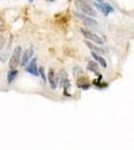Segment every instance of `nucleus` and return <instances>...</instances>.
Masks as SVG:
<instances>
[{
	"instance_id": "obj_8",
	"label": "nucleus",
	"mask_w": 134,
	"mask_h": 150,
	"mask_svg": "<svg viewBox=\"0 0 134 150\" xmlns=\"http://www.w3.org/2000/svg\"><path fill=\"white\" fill-rule=\"evenodd\" d=\"M26 71L32 75H35V76L39 75V73H38V67H37V58L36 57L32 58V60L29 62L28 66L26 67Z\"/></svg>"
},
{
	"instance_id": "obj_7",
	"label": "nucleus",
	"mask_w": 134,
	"mask_h": 150,
	"mask_svg": "<svg viewBox=\"0 0 134 150\" xmlns=\"http://www.w3.org/2000/svg\"><path fill=\"white\" fill-rule=\"evenodd\" d=\"M33 53H34V50H33V47H29L28 49L25 50L23 53V55L21 56V60H20V64L21 66H26L27 63L30 61V59L32 58L33 56Z\"/></svg>"
},
{
	"instance_id": "obj_1",
	"label": "nucleus",
	"mask_w": 134,
	"mask_h": 150,
	"mask_svg": "<svg viewBox=\"0 0 134 150\" xmlns=\"http://www.w3.org/2000/svg\"><path fill=\"white\" fill-rule=\"evenodd\" d=\"M75 6L78 10H81L83 13H85V14L89 15V16H92V17H96L97 13L93 10V8L91 6L88 5V4L86 3L85 1H83V0H75Z\"/></svg>"
},
{
	"instance_id": "obj_5",
	"label": "nucleus",
	"mask_w": 134,
	"mask_h": 150,
	"mask_svg": "<svg viewBox=\"0 0 134 150\" xmlns=\"http://www.w3.org/2000/svg\"><path fill=\"white\" fill-rule=\"evenodd\" d=\"M94 5L96 6V8L98 9V10H100L101 12L105 15L110 14V13H112L113 11H114V8L108 3H104V2H99V3H97L96 2V3H94Z\"/></svg>"
},
{
	"instance_id": "obj_13",
	"label": "nucleus",
	"mask_w": 134,
	"mask_h": 150,
	"mask_svg": "<svg viewBox=\"0 0 134 150\" xmlns=\"http://www.w3.org/2000/svg\"><path fill=\"white\" fill-rule=\"evenodd\" d=\"M88 70H90V71H92V72H95L97 75H99L98 73V65H97V63H95V62H93V61H89L88 62Z\"/></svg>"
},
{
	"instance_id": "obj_4",
	"label": "nucleus",
	"mask_w": 134,
	"mask_h": 150,
	"mask_svg": "<svg viewBox=\"0 0 134 150\" xmlns=\"http://www.w3.org/2000/svg\"><path fill=\"white\" fill-rule=\"evenodd\" d=\"M74 14H75V16L77 18H79V19H80L81 21H83L86 25H89V26H94V27L98 26V22H97L95 19L91 18V17L85 16V15L82 14V13H78V12H75Z\"/></svg>"
},
{
	"instance_id": "obj_11",
	"label": "nucleus",
	"mask_w": 134,
	"mask_h": 150,
	"mask_svg": "<svg viewBox=\"0 0 134 150\" xmlns=\"http://www.w3.org/2000/svg\"><path fill=\"white\" fill-rule=\"evenodd\" d=\"M77 86H78L80 89H83V90H87L89 89L90 87V84L88 83V81L86 79H83V78H79L77 80Z\"/></svg>"
},
{
	"instance_id": "obj_12",
	"label": "nucleus",
	"mask_w": 134,
	"mask_h": 150,
	"mask_svg": "<svg viewBox=\"0 0 134 150\" xmlns=\"http://www.w3.org/2000/svg\"><path fill=\"white\" fill-rule=\"evenodd\" d=\"M17 74H18V71L16 70V68H15V69H10V71H9L7 74V82L9 84L12 83L13 81H14V79H16Z\"/></svg>"
},
{
	"instance_id": "obj_15",
	"label": "nucleus",
	"mask_w": 134,
	"mask_h": 150,
	"mask_svg": "<svg viewBox=\"0 0 134 150\" xmlns=\"http://www.w3.org/2000/svg\"><path fill=\"white\" fill-rule=\"evenodd\" d=\"M3 44H4V38L2 37L1 35H0V49L2 48V46H3Z\"/></svg>"
},
{
	"instance_id": "obj_2",
	"label": "nucleus",
	"mask_w": 134,
	"mask_h": 150,
	"mask_svg": "<svg viewBox=\"0 0 134 150\" xmlns=\"http://www.w3.org/2000/svg\"><path fill=\"white\" fill-rule=\"evenodd\" d=\"M21 54H22V48L20 46H17L14 49V51H13L12 55L10 57V61H9V67H10V69H15L20 64Z\"/></svg>"
},
{
	"instance_id": "obj_18",
	"label": "nucleus",
	"mask_w": 134,
	"mask_h": 150,
	"mask_svg": "<svg viewBox=\"0 0 134 150\" xmlns=\"http://www.w3.org/2000/svg\"><path fill=\"white\" fill-rule=\"evenodd\" d=\"M28 1H29V2H33L34 0H28Z\"/></svg>"
},
{
	"instance_id": "obj_3",
	"label": "nucleus",
	"mask_w": 134,
	"mask_h": 150,
	"mask_svg": "<svg viewBox=\"0 0 134 150\" xmlns=\"http://www.w3.org/2000/svg\"><path fill=\"white\" fill-rule=\"evenodd\" d=\"M81 33L83 34V36L85 38H87L88 40H90V41H92V42H94V43H96V44H100L102 45L103 44V40H102V38L100 37V36H98L97 34H94V33H92V32H90V31H88V30H86V29H81Z\"/></svg>"
},
{
	"instance_id": "obj_16",
	"label": "nucleus",
	"mask_w": 134,
	"mask_h": 150,
	"mask_svg": "<svg viewBox=\"0 0 134 150\" xmlns=\"http://www.w3.org/2000/svg\"><path fill=\"white\" fill-rule=\"evenodd\" d=\"M47 2H53V1H55V0H46Z\"/></svg>"
},
{
	"instance_id": "obj_9",
	"label": "nucleus",
	"mask_w": 134,
	"mask_h": 150,
	"mask_svg": "<svg viewBox=\"0 0 134 150\" xmlns=\"http://www.w3.org/2000/svg\"><path fill=\"white\" fill-rule=\"evenodd\" d=\"M85 43H86V45H87L88 48L91 50V51L95 52V53H98V54H104V53H105V50H104L103 48H100L99 46L93 44V43H91L90 41H85Z\"/></svg>"
},
{
	"instance_id": "obj_17",
	"label": "nucleus",
	"mask_w": 134,
	"mask_h": 150,
	"mask_svg": "<svg viewBox=\"0 0 134 150\" xmlns=\"http://www.w3.org/2000/svg\"><path fill=\"white\" fill-rule=\"evenodd\" d=\"M96 1H97V2H103L104 0H96Z\"/></svg>"
},
{
	"instance_id": "obj_14",
	"label": "nucleus",
	"mask_w": 134,
	"mask_h": 150,
	"mask_svg": "<svg viewBox=\"0 0 134 150\" xmlns=\"http://www.w3.org/2000/svg\"><path fill=\"white\" fill-rule=\"evenodd\" d=\"M38 73H39L40 76H41L43 82L46 83V75H45V72H44V68H42V67L39 68V69H38Z\"/></svg>"
},
{
	"instance_id": "obj_10",
	"label": "nucleus",
	"mask_w": 134,
	"mask_h": 150,
	"mask_svg": "<svg viewBox=\"0 0 134 150\" xmlns=\"http://www.w3.org/2000/svg\"><path fill=\"white\" fill-rule=\"evenodd\" d=\"M91 55H92V57L95 59V60L97 61V62L99 63V64L101 65L103 68H106L107 67V64H106V61H105V59H104L102 56L99 55L98 53H95V52H93L91 51Z\"/></svg>"
},
{
	"instance_id": "obj_6",
	"label": "nucleus",
	"mask_w": 134,
	"mask_h": 150,
	"mask_svg": "<svg viewBox=\"0 0 134 150\" xmlns=\"http://www.w3.org/2000/svg\"><path fill=\"white\" fill-rule=\"evenodd\" d=\"M48 81L52 89H56V88H57L59 78H58V75L56 74V72L54 71L53 69H49L48 71Z\"/></svg>"
}]
</instances>
